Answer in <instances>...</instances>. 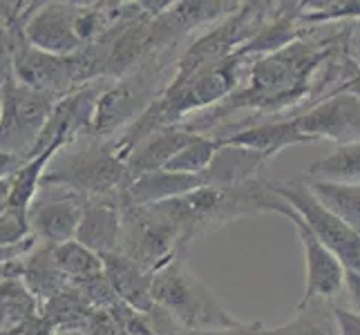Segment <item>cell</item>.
I'll list each match as a JSON object with an SVG mask.
<instances>
[{
	"mask_svg": "<svg viewBox=\"0 0 360 335\" xmlns=\"http://www.w3.org/2000/svg\"><path fill=\"white\" fill-rule=\"evenodd\" d=\"M0 60H3V47H0ZM0 65H3V63H0Z\"/></svg>",
	"mask_w": 360,
	"mask_h": 335,
	"instance_id": "4dcf8cb0",
	"label": "cell"
},
{
	"mask_svg": "<svg viewBox=\"0 0 360 335\" xmlns=\"http://www.w3.org/2000/svg\"><path fill=\"white\" fill-rule=\"evenodd\" d=\"M295 123L311 141L327 139L336 145L360 143V98L347 92H331L314 103Z\"/></svg>",
	"mask_w": 360,
	"mask_h": 335,
	"instance_id": "52a82bcc",
	"label": "cell"
},
{
	"mask_svg": "<svg viewBox=\"0 0 360 335\" xmlns=\"http://www.w3.org/2000/svg\"><path fill=\"white\" fill-rule=\"evenodd\" d=\"M22 166H25V159H22V157L0 150V181L11 179Z\"/></svg>",
	"mask_w": 360,
	"mask_h": 335,
	"instance_id": "484cf974",
	"label": "cell"
},
{
	"mask_svg": "<svg viewBox=\"0 0 360 335\" xmlns=\"http://www.w3.org/2000/svg\"><path fill=\"white\" fill-rule=\"evenodd\" d=\"M58 172H45L43 183H56L70 190L103 195L128 185V170L115 145L112 147H85L72 159H65Z\"/></svg>",
	"mask_w": 360,
	"mask_h": 335,
	"instance_id": "5b68a950",
	"label": "cell"
},
{
	"mask_svg": "<svg viewBox=\"0 0 360 335\" xmlns=\"http://www.w3.org/2000/svg\"><path fill=\"white\" fill-rule=\"evenodd\" d=\"M58 103L54 94L27 88L14 77L3 83V114H0V150L30 161L41 134Z\"/></svg>",
	"mask_w": 360,
	"mask_h": 335,
	"instance_id": "3957f363",
	"label": "cell"
},
{
	"mask_svg": "<svg viewBox=\"0 0 360 335\" xmlns=\"http://www.w3.org/2000/svg\"><path fill=\"white\" fill-rule=\"evenodd\" d=\"M52 335H88V333H83V331H56Z\"/></svg>",
	"mask_w": 360,
	"mask_h": 335,
	"instance_id": "f1b7e54d",
	"label": "cell"
},
{
	"mask_svg": "<svg viewBox=\"0 0 360 335\" xmlns=\"http://www.w3.org/2000/svg\"><path fill=\"white\" fill-rule=\"evenodd\" d=\"M52 259L58 272L70 284L92 280L103 272V257L90 251L88 246L79 244L77 239L52 246Z\"/></svg>",
	"mask_w": 360,
	"mask_h": 335,
	"instance_id": "d6986e66",
	"label": "cell"
},
{
	"mask_svg": "<svg viewBox=\"0 0 360 335\" xmlns=\"http://www.w3.org/2000/svg\"><path fill=\"white\" fill-rule=\"evenodd\" d=\"M219 150H221L219 136L195 134L193 139L168 161V166L164 170L181 172V175H204Z\"/></svg>",
	"mask_w": 360,
	"mask_h": 335,
	"instance_id": "44dd1931",
	"label": "cell"
},
{
	"mask_svg": "<svg viewBox=\"0 0 360 335\" xmlns=\"http://www.w3.org/2000/svg\"><path fill=\"white\" fill-rule=\"evenodd\" d=\"M345 293L349 297V306L354 313L360 315V272L356 270H347L345 272Z\"/></svg>",
	"mask_w": 360,
	"mask_h": 335,
	"instance_id": "d4e9b609",
	"label": "cell"
},
{
	"mask_svg": "<svg viewBox=\"0 0 360 335\" xmlns=\"http://www.w3.org/2000/svg\"><path fill=\"white\" fill-rule=\"evenodd\" d=\"M83 333L88 335H126L117 322V317L108 311V308H94L90 313L88 322H85Z\"/></svg>",
	"mask_w": 360,
	"mask_h": 335,
	"instance_id": "603a6c76",
	"label": "cell"
},
{
	"mask_svg": "<svg viewBox=\"0 0 360 335\" xmlns=\"http://www.w3.org/2000/svg\"><path fill=\"white\" fill-rule=\"evenodd\" d=\"M103 272L115 295L123 304H128L130 308L143 315H148L155 308V300H153L155 272L146 270L143 266H139L121 253L103 257Z\"/></svg>",
	"mask_w": 360,
	"mask_h": 335,
	"instance_id": "8fae6325",
	"label": "cell"
},
{
	"mask_svg": "<svg viewBox=\"0 0 360 335\" xmlns=\"http://www.w3.org/2000/svg\"><path fill=\"white\" fill-rule=\"evenodd\" d=\"M224 145H238L246 147V150L262 152L266 157L280 155L284 147L300 145V143H311L309 136L300 132L293 119H278V121H266V123H255L251 128H242L238 132L221 134L219 136Z\"/></svg>",
	"mask_w": 360,
	"mask_h": 335,
	"instance_id": "9a60e30c",
	"label": "cell"
},
{
	"mask_svg": "<svg viewBox=\"0 0 360 335\" xmlns=\"http://www.w3.org/2000/svg\"><path fill=\"white\" fill-rule=\"evenodd\" d=\"M85 204L77 195L68 192H41L30 208V230L34 239H41L49 246H58L77 237L79 223Z\"/></svg>",
	"mask_w": 360,
	"mask_h": 335,
	"instance_id": "30bf717a",
	"label": "cell"
},
{
	"mask_svg": "<svg viewBox=\"0 0 360 335\" xmlns=\"http://www.w3.org/2000/svg\"><path fill=\"white\" fill-rule=\"evenodd\" d=\"M271 161L273 159L262 152L221 143V150L213 159L210 168L204 172V181L208 188H217V190L238 188V185L262 179L259 175H262V170L271 164Z\"/></svg>",
	"mask_w": 360,
	"mask_h": 335,
	"instance_id": "7c38bea8",
	"label": "cell"
},
{
	"mask_svg": "<svg viewBox=\"0 0 360 335\" xmlns=\"http://www.w3.org/2000/svg\"><path fill=\"white\" fill-rule=\"evenodd\" d=\"M188 246H181L153 277L155 306L177 322L184 331H210L238 324L217 295L191 270L186 262Z\"/></svg>",
	"mask_w": 360,
	"mask_h": 335,
	"instance_id": "6da1fadb",
	"label": "cell"
},
{
	"mask_svg": "<svg viewBox=\"0 0 360 335\" xmlns=\"http://www.w3.org/2000/svg\"><path fill=\"white\" fill-rule=\"evenodd\" d=\"M271 190L304 219L311 232L338 257V262L347 270L360 272V232L347 226L327 206H322L316 195L309 190L304 179L271 181Z\"/></svg>",
	"mask_w": 360,
	"mask_h": 335,
	"instance_id": "277c9868",
	"label": "cell"
},
{
	"mask_svg": "<svg viewBox=\"0 0 360 335\" xmlns=\"http://www.w3.org/2000/svg\"><path fill=\"white\" fill-rule=\"evenodd\" d=\"M11 77L27 88L47 94H63L72 88L74 81H81L79 56H54L30 47L22 39V45L14 49L11 56Z\"/></svg>",
	"mask_w": 360,
	"mask_h": 335,
	"instance_id": "ba28073f",
	"label": "cell"
},
{
	"mask_svg": "<svg viewBox=\"0 0 360 335\" xmlns=\"http://www.w3.org/2000/svg\"><path fill=\"white\" fill-rule=\"evenodd\" d=\"M128 335H136V333H128Z\"/></svg>",
	"mask_w": 360,
	"mask_h": 335,
	"instance_id": "d6a6232c",
	"label": "cell"
},
{
	"mask_svg": "<svg viewBox=\"0 0 360 335\" xmlns=\"http://www.w3.org/2000/svg\"><path fill=\"white\" fill-rule=\"evenodd\" d=\"M304 177L327 183L360 185V143L336 145L327 157L309 164Z\"/></svg>",
	"mask_w": 360,
	"mask_h": 335,
	"instance_id": "ac0fdd59",
	"label": "cell"
},
{
	"mask_svg": "<svg viewBox=\"0 0 360 335\" xmlns=\"http://www.w3.org/2000/svg\"><path fill=\"white\" fill-rule=\"evenodd\" d=\"M266 335H340L336 302L316 297L304 304H297V313L287 324L266 329Z\"/></svg>",
	"mask_w": 360,
	"mask_h": 335,
	"instance_id": "e0dca14e",
	"label": "cell"
},
{
	"mask_svg": "<svg viewBox=\"0 0 360 335\" xmlns=\"http://www.w3.org/2000/svg\"><path fill=\"white\" fill-rule=\"evenodd\" d=\"M309 190L316 195V199L327 206L333 215H338L347 226L360 232V185H345V183H327L314 181L302 177Z\"/></svg>",
	"mask_w": 360,
	"mask_h": 335,
	"instance_id": "ffe728a7",
	"label": "cell"
},
{
	"mask_svg": "<svg viewBox=\"0 0 360 335\" xmlns=\"http://www.w3.org/2000/svg\"><path fill=\"white\" fill-rule=\"evenodd\" d=\"M200 188H206L204 175H181V172L157 170L132 179L126 185V202L130 206H155L179 199Z\"/></svg>",
	"mask_w": 360,
	"mask_h": 335,
	"instance_id": "5bb4252c",
	"label": "cell"
},
{
	"mask_svg": "<svg viewBox=\"0 0 360 335\" xmlns=\"http://www.w3.org/2000/svg\"><path fill=\"white\" fill-rule=\"evenodd\" d=\"M181 246H188L179 223L172 219L164 204L126 206L119 253L146 270L157 272Z\"/></svg>",
	"mask_w": 360,
	"mask_h": 335,
	"instance_id": "7a4b0ae2",
	"label": "cell"
},
{
	"mask_svg": "<svg viewBox=\"0 0 360 335\" xmlns=\"http://www.w3.org/2000/svg\"><path fill=\"white\" fill-rule=\"evenodd\" d=\"M276 215L287 217L293 228L297 239L302 246V257H304V293L297 304H304L316 297H325V300L336 302V297L345 291V272L347 268L338 262V257L333 255L329 248L322 244L311 228L307 226L304 219L295 213V210L280 199V206Z\"/></svg>",
	"mask_w": 360,
	"mask_h": 335,
	"instance_id": "8992f818",
	"label": "cell"
},
{
	"mask_svg": "<svg viewBox=\"0 0 360 335\" xmlns=\"http://www.w3.org/2000/svg\"><path fill=\"white\" fill-rule=\"evenodd\" d=\"M333 92H347V94H354V96H358L360 98V67L354 72V77L347 81V83H342L338 90H333Z\"/></svg>",
	"mask_w": 360,
	"mask_h": 335,
	"instance_id": "4316f807",
	"label": "cell"
},
{
	"mask_svg": "<svg viewBox=\"0 0 360 335\" xmlns=\"http://www.w3.org/2000/svg\"><path fill=\"white\" fill-rule=\"evenodd\" d=\"M358 67H360V47H358Z\"/></svg>",
	"mask_w": 360,
	"mask_h": 335,
	"instance_id": "1f68e13d",
	"label": "cell"
},
{
	"mask_svg": "<svg viewBox=\"0 0 360 335\" xmlns=\"http://www.w3.org/2000/svg\"><path fill=\"white\" fill-rule=\"evenodd\" d=\"M121 228H123V210L119 206L108 202L85 204L77 237L74 239L88 246L96 255L105 257L119 253Z\"/></svg>",
	"mask_w": 360,
	"mask_h": 335,
	"instance_id": "2e32d148",
	"label": "cell"
},
{
	"mask_svg": "<svg viewBox=\"0 0 360 335\" xmlns=\"http://www.w3.org/2000/svg\"><path fill=\"white\" fill-rule=\"evenodd\" d=\"M9 195H11V179L0 181V213H3L9 204Z\"/></svg>",
	"mask_w": 360,
	"mask_h": 335,
	"instance_id": "83f0119b",
	"label": "cell"
},
{
	"mask_svg": "<svg viewBox=\"0 0 360 335\" xmlns=\"http://www.w3.org/2000/svg\"><path fill=\"white\" fill-rule=\"evenodd\" d=\"M7 81V79H5ZM0 114H3V85H0Z\"/></svg>",
	"mask_w": 360,
	"mask_h": 335,
	"instance_id": "f546056e",
	"label": "cell"
},
{
	"mask_svg": "<svg viewBox=\"0 0 360 335\" xmlns=\"http://www.w3.org/2000/svg\"><path fill=\"white\" fill-rule=\"evenodd\" d=\"M79 5L47 3L32 11L22 27V39L30 47L54 56H72L83 45L77 34Z\"/></svg>",
	"mask_w": 360,
	"mask_h": 335,
	"instance_id": "9c48e42d",
	"label": "cell"
},
{
	"mask_svg": "<svg viewBox=\"0 0 360 335\" xmlns=\"http://www.w3.org/2000/svg\"><path fill=\"white\" fill-rule=\"evenodd\" d=\"M181 335H266L262 322H238L233 327L210 329V331H184Z\"/></svg>",
	"mask_w": 360,
	"mask_h": 335,
	"instance_id": "cb8c5ba5",
	"label": "cell"
},
{
	"mask_svg": "<svg viewBox=\"0 0 360 335\" xmlns=\"http://www.w3.org/2000/svg\"><path fill=\"white\" fill-rule=\"evenodd\" d=\"M32 239L34 237L30 230L27 215L5 208L0 213V248H20L25 244H30Z\"/></svg>",
	"mask_w": 360,
	"mask_h": 335,
	"instance_id": "7402d4cb",
	"label": "cell"
},
{
	"mask_svg": "<svg viewBox=\"0 0 360 335\" xmlns=\"http://www.w3.org/2000/svg\"><path fill=\"white\" fill-rule=\"evenodd\" d=\"M195 136V132L186 130L184 126H170L153 132L150 136L134 147L126 157V170H128V183L148 172L164 170L168 161L175 157L181 147Z\"/></svg>",
	"mask_w": 360,
	"mask_h": 335,
	"instance_id": "4fadbf2b",
	"label": "cell"
}]
</instances>
